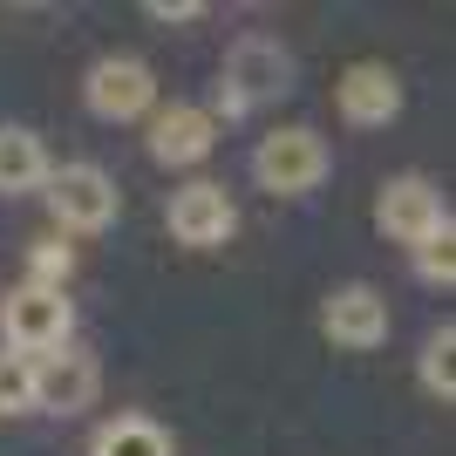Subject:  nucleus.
I'll use <instances>...</instances> for the list:
<instances>
[{"label":"nucleus","mask_w":456,"mask_h":456,"mask_svg":"<svg viewBox=\"0 0 456 456\" xmlns=\"http://www.w3.org/2000/svg\"><path fill=\"white\" fill-rule=\"evenodd\" d=\"M286 89H293V55L273 35H239L225 48V69H218V110L211 116H246Z\"/></svg>","instance_id":"f257e3e1"},{"label":"nucleus","mask_w":456,"mask_h":456,"mask_svg":"<svg viewBox=\"0 0 456 456\" xmlns=\"http://www.w3.org/2000/svg\"><path fill=\"white\" fill-rule=\"evenodd\" d=\"M0 334H7V347H14L20 362H41V354L69 347L76 314H69V300L48 293V286H14V293L0 300Z\"/></svg>","instance_id":"f03ea898"},{"label":"nucleus","mask_w":456,"mask_h":456,"mask_svg":"<svg viewBox=\"0 0 456 456\" xmlns=\"http://www.w3.org/2000/svg\"><path fill=\"white\" fill-rule=\"evenodd\" d=\"M252 177L273 191V198H300L327 177V143L321 130H306V123H286V130L259 136V151H252Z\"/></svg>","instance_id":"7ed1b4c3"},{"label":"nucleus","mask_w":456,"mask_h":456,"mask_svg":"<svg viewBox=\"0 0 456 456\" xmlns=\"http://www.w3.org/2000/svg\"><path fill=\"white\" fill-rule=\"evenodd\" d=\"M41 191H48V211H55L61 232H102L123 211V191L102 164H61V171H48Z\"/></svg>","instance_id":"20e7f679"},{"label":"nucleus","mask_w":456,"mask_h":456,"mask_svg":"<svg viewBox=\"0 0 456 456\" xmlns=\"http://www.w3.org/2000/svg\"><path fill=\"white\" fill-rule=\"evenodd\" d=\"M82 102H89V116H102V123H136V116L157 110V76L151 61L136 55H102L82 76Z\"/></svg>","instance_id":"39448f33"},{"label":"nucleus","mask_w":456,"mask_h":456,"mask_svg":"<svg viewBox=\"0 0 456 456\" xmlns=\"http://www.w3.org/2000/svg\"><path fill=\"white\" fill-rule=\"evenodd\" d=\"M321 334L347 354H368V347L388 341V293L368 280H347L321 300Z\"/></svg>","instance_id":"423d86ee"},{"label":"nucleus","mask_w":456,"mask_h":456,"mask_svg":"<svg viewBox=\"0 0 456 456\" xmlns=\"http://www.w3.org/2000/svg\"><path fill=\"white\" fill-rule=\"evenodd\" d=\"M375 225L388 232L395 246H422L429 232L450 225V211H443V191L429 184V177L402 171V177H388V184L375 191Z\"/></svg>","instance_id":"0eeeda50"},{"label":"nucleus","mask_w":456,"mask_h":456,"mask_svg":"<svg viewBox=\"0 0 456 456\" xmlns=\"http://www.w3.org/2000/svg\"><path fill=\"white\" fill-rule=\"evenodd\" d=\"M171 239L177 246H191V252H211V246H225L232 232H239V211H232V198H225V184H184V191H171Z\"/></svg>","instance_id":"6e6552de"},{"label":"nucleus","mask_w":456,"mask_h":456,"mask_svg":"<svg viewBox=\"0 0 456 456\" xmlns=\"http://www.w3.org/2000/svg\"><path fill=\"white\" fill-rule=\"evenodd\" d=\"M35 368V409H48V416H76V409H89L95 388H102V368H95V354H82V347H55V354H41Z\"/></svg>","instance_id":"1a4fd4ad"},{"label":"nucleus","mask_w":456,"mask_h":456,"mask_svg":"<svg viewBox=\"0 0 456 456\" xmlns=\"http://www.w3.org/2000/svg\"><path fill=\"white\" fill-rule=\"evenodd\" d=\"M334 102L354 130H388L402 116V76L388 61H354L341 82H334Z\"/></svg>","instance_id":"9d476101"},{"label":"nucleus","mask_w":456,"mask_h":456,"mask_svg":"<svg viewBox=\"0 0 456 456\" xmlns=\"http://www.w3.org/2000/svg\"><path fill=\"white\" fill-rule=\"evenodd\" d=\"M218 151V116L198 110V102H171V110H157L151 123V157L164 171H184V164H205Z\"/></svg>","instance_id":"9b49d317"},{"label":"nucleus","mask_w":456,"mask_h":456,"mask_svg":"<svg viewBox=\"0 0 456 456\" xmlns=\"http://www.w3.org/2000/svg\"><path fill=\"white\" fill-rule=\"evenodd\" d=\"M48 143H41L28 123H0V198H20V191L48 184Z\"/></svg>","instance_id":"f8f14e48"},{"label":"nucleus","mask_w":456,"mask_h":456,"mask_svg":"<svg viewBox=\"0 0 456 456\" xmlns=\"http://www.w3.org/2000/svg\"><path fill=\"white\" fill-rule=\"evenodd\" d=\"M89 456H171V436H164L151 416H116V422L95 429Z\"/></svg>","instance_id":"ddd939ff"},{"label":"nucleus","mask_w":456,"mask_h":456,"mask_svg":"<svg viewBox=\"0 0 456 456\" xmlns=\"http://www.w3.org/2000/svg\"><path fill=\"white\" fill-rule=\"evenodd\" d=\"M456 327H436L429 341H422V362H416V375H422V388L436 402H456Z\"/></svg>","instance_id":"4468645a"},{"label":"nucleus","mask_w":456,"mask_h":456,"mask_svg":"<svg viewBox=\"0 0 456 456\" xmlns=\"http://www.w3.org/2000/svg\"><path fill=\"white\" fill-rule=\"evenodd\" d=\"M69 273H76V252L61 246V239H35V252H28V286L61 293V286H69Z\"/></svg>","instance_id":"2eb2a0df"},{"label":"nucleus","mask_w":456,"mask_h":456,"mask_svg":"<svg viewBox=\"0 0 456 456\" xmlns=\"http://www.w3.org/2000/svg\"><path fill=\"white\" fill-rule=\"evenodd\" d=\"M456 225H443V232H429V239H422V246H409V259H416V273L429 286H450L456 280Z\"/></svg>","instance_id":"dca6fc26"},{"label":"nucleus","mask_w":456,"mask_h":456,"mask_svg":"<svg viewBox=\"0 0 456 456\" xmlns=\"http://www.w3.org/2000/svg\"><path fill=\"white\" fill-rule=\"evenodd\" d=\"M0 416H35V368L20 354H0Z\"/></svg>","instance_id":"f3484780"},{"label":"nucleus","mask_w":456,"mask_h":456,"mask_svg":"<svg viewBox=\"0 0 456 456\" xmlns=\"http://www.w3.org/2000/svg\"><path fill=\"white\" fill-rule=\"evenodd\" d=\"M151 20H205V0H151Z\"/></svg>","instance_id":"a211bd4d"}]
</instances>
